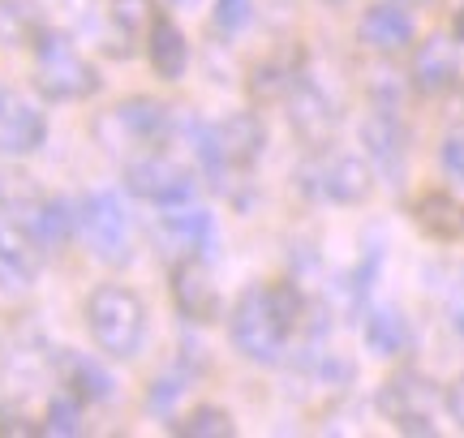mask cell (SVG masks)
I'll use <instances>...</instances> for the list:
<instances>
[{
  "mask_svg": "<svg viewBox=\"0 0 464 438\" xmlns=\"http://www.w3.org/2000/svg\"><path fill=\"white\" fill-rule=\"evenodd\" d=\"M301 322V292L293 284H249L228 319V336L237 353L258 366H276L284 357V344Z\"/></svg>",
  "mask_w": 464,
  "mask_h": 438,
  "instance_id": "obj_1",
  "label": "cell"
},
{
  "mask_svg": "<svg viewBox=\"0 0 464 438\" xmlns=\"http://www.w3.org/2000/svg\"><path fill=\"white\" fill-rule=\"evenodd\" d=\"M86 322H91V336L108 357L116 361H130L138 357L142 339H147V305L142 297L125 284H100L86 301Z\"/></svg>",
  "mask_w": 464,
  "mask_h": 438,
  "instance_id": "obj_2",
  "label": "cell"
},
{
  "mask_svg": "<svg viewBox=\"0 0 464 438\" xmlns=\"http://www.w3.org/2000/svg\"><path fill=\"white\" fill-rule=\"evenodd\" d=\"M34 86L44 100H86L100 90V73L61 31L34 34Z\"/></svg>",
  "mask_w": 464,
  "mask_h": 438,
  "instance_id": "obj_3",
  "label": "cell"
},
{
  "mask_svg": "<svg viewBox=\"0 0 464 438\" xmlns=\"http://www.w3.org/2000/svg\"><path fill=\"white\" fill-rule=\"evenodd\" d=\"M379 413L396 425L400 434H434V413H439V387L434 378L417 370L392 374L379 387Z\"/></svg>",
  "mask_w": 464,
  "mask_h": 438,
  "instance_id": "obj_4",
  "label": "cell"
},
{
  "mask_svg": "<svg viewBox=\"0 0 464 438\" xmlns=\"http://www.w3.org/2000/svg\"><path fill=\"white\" fill-rule=\"evenodd\" d=\"M266 147V125L258 112H232L228 120H219L216 129H207L198 138V155L211 164V172L219 168H249Z\"/></svg>",
  "mask_w": 464,
  "mask_h": 438,
  "instance_id": "obj_5",
  "label": "cell"
},
{
  "mask_svg": "<svg viewBox=\"0 0 464 438\" xmlns=\"http://www.w3.org/2000/svg\"><path fill=\"white\" fill-rule=\"evenodd\" d=\"M78 228H82V241L100 262H125L130 258V215H125V206L112 189H100V194L86 198L82 211H78Z\"/></svg>",
  "mask_w": 464,
  "mask_h": 438,
  "instance_id": "obj_6",
  "label": "cell"
},
{
  "mask_svg": "<svg viewBox=\"0 0 464 438\" xmlns=\"http://www.w3.org/2000/svg\"><path fill=\"white\" fill-rule=\"evenodd\" d=\"M125 181L138 198H147L155 206H189L194 198V172L181 168L177 159H168V155H142V159H133L130 168H125Z\"/></svg>",
  "mask_w": 464,
  "mask_h": 438,
  "instance_id": "obj_7",
  "label": "cell"
},
{
  "mask_svg": "<svg viewBox=\"0 0 464 438\" xmlns=\"http://www.w3.org/2000/svg\"><path fill=\"white\" fill-rule=\"evenodd\" d=\"M305 186L314 189L318 198H332V203H362L370 194V168L357 155L327 151L305 168Z\"/></svg>",
  "mask_w": 464,
  "mask_h": 438,
  "instance_id": "obj_8",
  "label": "cell"
},
{
  "mask_svg": "<svg viewBox=\"0 0 464 438\" xmlns=\"http://www.w3.org/2000/svg\"><path fill=\"white\" fill-rule=\"evenodd\" d=\"M103 129H116V147L121 142H130V147H160L172 129V112H168L160 100H147V95H133V100L116 103L108 120H103Z\"/></svg>",
  "mask_w": 464,
  "mask_h": 438,
  "instance_id": "obj_9",
  "label": "cell"
},
{
  "mask_svg": "<svg viewBox=\"0 0 464 438\" xmlns=\"http://www.w3.org/2000/svg\"><path fill=\"white\" fill-rule=\"evenodd\" d=\"M413 86L421 95H448L451 86L460 82L464 73V56H460V43L448 39V34H430L421 39L413 52Z\"/></svg>",
  "mask_w": 464,
  "mask_h": 438,
  "instance_id": "obj_10",
  "label": "cell"
},
{
  "mask_svg": "<svg viewBox=\"0 0 464 438\" xmlns=\"http://www.w3.org/2000/svg\"><path fill=\"white\" fill-rule=\"evenodd\" d=\"M44 134H48L44 112L17 90L0 86V155H31L34 147H44Z\"/></svg>",
  "mask_w": 464,
  "mask_h": 438,
  "instance_id": "obj_11",
  "label": "cell"
},
{
  "mask_svg": "<svg viewBox=\"0 0 464 438\" xmlns=\"http://www.w3.org/2000/svg\"><path fill=\"white\" fill-rule=\"evenodd\" d=\"M172 301H177V309H181L185 319H194V322L219 319V292L202 258H181L172 267Z\"/></svg>",
  "mask_w": 464,
  "mask_h": 438,
  "instance_id": "obj_12",
  "label": "cell"
},
{
  "mask_svg": "<svg viewBox=\"0 0 464 438\" xmlns=\"http://www.w3.org/2000/svg\"><path fill=\"white\" fill-rule=\"evenodd\" d=\"M357 39H362L370 52H400L413 43V17L400 0H379L370 5L357 22Z\"/></svg>",
  "mask_w": 464,
  "mask_h": 438,
  "instance_id": "obj_13",
  "label": "cell"
},
{
  "mask_svg": "<svg viewBox=\"0 0 464 438\" xmlns=\"http://www.w3.org/2000/svg\"><path fill=\"white\" fill-rule=\"evenodd\" d=\"M211 236H216V219L207 215V211H177V215H164L160 219V228H155V241H160V250L168 258H198L207 245H211Z\"/></svg>",
  "mask_w": 464,
  "mask_h": 438,
  "instance_id": "obj_14",
  "label": "cell"
},
{
  "mask_svg": "<svg viewBox=\"0 0 464 438\" xmlns=\"http://www.w3.org/2000/svg\"><path fill=\"white\" fill-rule=\"evenodd\" d=\"M413 219L434 241H460L464 236V203L448 189H426L413 203Z\"/></svg>",
  "mask_w": 464,
  "mask_h": 438,
  "instance_id": "obj_15",
  "label": "cell"
},
{
  "mask_svg": "<svg viewBox=\"0 0 464 438\" xmlns=\"http://www.w3.org/2000/svg\"><path fill=\"white\" fill-rule=\"evenodd\" d=\"M34 236L22 228H0V292H26L34 284Z\"/></svg>",
  "mask_w": 464,
  "mask_h": 438,
  "instance_id": "obj_16",
  "label": "cell"
},
{
  "mask_svg": "<svg viewBox=\"0 0 464 438\" xmlns=\"http://www.w3.org/2000/svg\"><path fill=\"white\" fill-rule=\"evenodd\" d=\"M147 56H150V69L164 78V82H177L189 65V43H185L181 26H172V22H155L147 34Z\"/></svg>",
  "mask_w": 464,
  "mask_h": 438,
  "instance_id": "obj_17",
  "label": "cell"
},
{
  "mask_svg": "<svg viewBox=\"0 0 464 438\" xmlns=\"http://www.w3.org/2000/svg\"><path fill=\"white\" fill-rule=\"evenodd\" d=\"M288 108H293V112H288V120L301 129V138L318 142V138L327 134V125H332V117H327V112H332V108H327V100H323L310 82H301V78H297V86L288 90Z\"/></svg>",
  "mask_w": 464,
  "mask_h": 438,
  "instance_id": "obj_18",
  "label": "cell"
},
{
  "mask_svg": "<svg viewBox=\"0 0 464 438\" xmlns=\"http://www.w3.org/2000/svg\"><path fill=\"white\" fill-rule=\"evenodd\" d=\"M365 151L379 159L387 172H400V159H404V129L392 112H374L365 120Z\"/></svg>",
  "mask_w": 464,
  "mask_h": 438,
  "instance_id": "obj_19",
  "label": "cell"
},
{
  "mask_svg": "<svg viewBox=\"0 0 464 438\" xmlns=\"http://www.w3.org/2000/svg\"><path fill=\"white\" fill-rule=\"evenodd\" d=\"M69 211L65 203H56V198H39V203L26 211V233L34 236V245H44V250H61L69 241Z\"/></svg>",
  "mask_w": 464,
  "mask_h": 438,
  "instance_id": "obj_20",
  "label": "cell"
},
{
  "mask_svg": "<svg viewBox=\"0 0 464 438\" xmlns=\"http://www.w3.org/2000/svg\"><path fill=\"white\" fill-rule=\"evenodd\" d=\"M65 383L73 387L78 400H91V405H103L112 400V378L82 353H65Z\"/></svg>",
  "mask_w": 464,
  "mask_h": 438,
  "instance_id": "obj_21",
  "label": "cell"
},
{
  "mask_svg": "<svg viewBox=\"0 0 464 438\" xmlns=\"http://www.w3.org/2000/svg\"><path fill=\"white\" fill-rule=\"evenodd\" d=\"M365 344H370V353H374V357L404 353V344H409L404 319H400L396 309H374V314L365 319Z\"/></svg>",
  "mask_w": 464,
  "mask_h": 438,
  "instance_id": "obj_22",
  "label": "cell"
},
{
  "mask_svg": "<svg viewBox=\"0 0 464 438\" xmlns=\"http://www.w3.org/2000/svg\"><path fill=\"white\" fill-rule=\"evenodd\" d=\"M112 22L121 26L125 39H142L160 22L155 17V0H112Z\"/></svg>",
  "mask_w": 464,
  "mask_h": 438,
  "instance_id": "obj_23",
  "label": "cell"
},
{
  "mask_svg": "<svg viewBox=\"0 0 464 438\" xmlns=\"http://www.w3.org/2000/svg\"><path fill=\"white\" fill-rule=\"evenodd\" d=\"M177 430H181V434H189V438H228L237 425H232V417L224 413V408L202 405V408H194V413H189Z\"/></svg>",
  "mask_w": 464,
  "mask_h": 438,
  "instance_id": "obj_24",
  "label": "cell"
},
{
  "mask_svg": "<svg viewBox=\"0 0 464 438\" xmlns=\"http://www.w3.org/2000/svg\"><path fill=\"white\" fill-rule=\"evenodd\" d=\"M297 86V73L284 65H254V82H249V90L258 95V100H280V95H288Z\"/></svg>",
  "mask_w": 464,
  "mask_h": 438,
  "instance_id": "obj_25",
  "label": "cell"
},
{
  "mask_svg": "<svg viewBox=\"0 0 464 438\" xmlns=\"http://www.w3.org/2000/svg\"><path fill=\"white\" fill-rule=\"evenodd\" d=\"M48 434H82V422H78V395L73 400H52L48 408Z\"/></svg>",
  "mask_w": 464,
  "mask_h": 438,
  "instance_id": "obj_26",
  "label": "cell"
},
{
  "mask_svg": "<svg viewBox=\"0 0 464 438\" xmlns=\"http://www.w3.org/2000/svg\"><path fill=\"white\" fill-rule=\"evenodd\" d=\"M254 14V0H219L216 5V26L219 31H241Z\"/></svg>",
  "mask_w": 464,
  "mask_h": 438,
  "instance_id": "obj_27",
  "label": "cell"
},
{
  "mask_svg": "<svg viewBox=\"0 0 464 438\" xmlns=\"http://www.w3.org/2000/svg\"><path fill=\"white\" fill-rule=\"evenodd\" d=\"M443 168L451 181H464V134H451L443 142Z\"/></svg>",
  "mask_w": 464,
  "mask_h": 438,
  "instance_id": "obj_28",
  "label": "cell"
},
{
  "mask_svg": "<svg viewBox=\"0 0 464 438\" xmlns=\"http://www.w3.org/2000/svg\"><path fill=\"white\" fill-rule=\"evenodd\" d=\"M443 405H448V413H451V422L460 425V434H464V374L456 378L448 387V395H443Z\"/></svg>",
  "mask_w": 464,
  "mask_h": 438,
  "instance_id": "obj_29",
  "label": "cell"
},
{
  "mask_svg": "<svg viewBox=\"0 0 464 438\" xmlns=\"http://www.w3.org/2000/svg\"><path fill=\"white\" fill-rule=\"evenodd\" d=\"M451 322H456V331L464 336V297H460L456 305H451Z\"/></svg>",
  "mask_w": 464,
  "mask_h": 438,
  "instance_id": "obj_30",
  "label": "cell"
},
{
  "mask_svg": "<svg viewBox=\"0 0 464 438\" xmlns=\"http://www.w3.org/2000/svg\"><path fill=\"white\" fill-rule=\"evenodd\" d=\"M451 34H456V39H460V43H464V9H460V14H456V22H451Z\"/></svg>",
  "mask_w": 464,
  "mask_h": 438,
  "instance_id": "obj_31",
  "label": "cell"
}]
</instances>
